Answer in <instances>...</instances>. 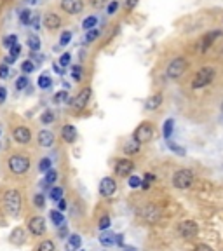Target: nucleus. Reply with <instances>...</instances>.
<instances>
[{
	"label": "nucleus",
	"instance_id": "obj_14",
	"mask_svg": "<svg viewBox=\"0 0 223 251\" xmlns=\"http://www.w3.org/2000/svg\"><path fill=\"white\" fill-rule=\"evenodd\" d=\"M42 23H44V28H46V30L56 31L59 26H61V18H59V14H56V12L49 11V12H46V16H44Z\"/></svg>",
	"mask_w": 223,
	"mask_h": 251
},
{
	"label": "nucleus",
	"instance_id": "obj_56",
	"mask_svg": "<svg viewBox=\"0 0 223 251\" xmlns=\"http://www.w3.org/2000/svg\"><path fill=\"white\" fill-rule=\"evenodd\" d=\"M136 4H138V0H127V2H125V9H127V11H131V9H133Z\"/></svg>",
	"mask_w": 223,
	"mask_h": 251
},
{
	"label": "nucleus",
	"instance_id": "obj_38",
	"mask_svg": "<svg viewBox=\"0 0 223 251\" xmlns=\"http://www.w3.org/2000/svg\"><path fill=\"white\" fill-rule=\"evenodd\" d=\"M9 75H11V68H9L7 63H2L0 65V80H7Z\"/></svg>",
	"mask_w": 223,
	"mask_h": 251
},
{
	"label": "nucleus",
	"instance_id": "obj_50",
	"mask_svg": "<svg viewBox=\"0 0 223 251\" xmlns=\"http://www.w3.org/2000/svg\"><path fill=\"white\" fill-rule=\"evenodd\" d=\"M117 9H119V2L117 0H112V2L108 4V7H106V12H108V14H115Z\"/></svg>",
	"mask_w": 223,
	"mask_h": 251
},
{
	"label": "nucleus",
	"instance_id": "obj_55",
	"mask_svg": "<svg viewBox=\"0 0 223 251\" xmlns=\"http://www.w3.org/2000/svg\"><path fill=\"white\" fill-rule=\"evenodd\" d=\"M58 209H59V211H61V213L65 211V209H67V201L63 199V197L58 201Z\"/></svg>",
	"mask_w": 223,
	"mask_h": 251
},
{
	"label": "nucleus",
	"instance_id": "obj_35",
	"mask_svg": "<svg viewBox=\"0 0 223 251\" xmlns=\"http://www.w3.org/2000/svg\"><path fill=\"white\" fill-rule=\"evenodd\" d=\"M51 168H52V161L49 159V157H44V159H40V162H39V171L40 173H47Z\"/></svg>",
	"mask_w": 223,
	"mask_h": 251
},
{
	"label": "nucleus",
	"instance_id": "obj_1",
	"mask_svg": "<svg viewBox=\"0 0 223 251\" xmlns=\"http://www.w3.org/2000/svg\"><path fill=\"white\" fill-rule=\"evenodd\" d=\"M2 206H4V211L9 216H12V218L20 216L21 208H23V197H21L20 190L7 188L4 192V196H2Z\"/></svg>",
	"mask_w": 223,
	"mask_h": 251
},
{
	"label": "nucleus",
	"instance_id": "obj_15",
	"mask_svg": "<svg viewBox=\"0 0 223 251\" xmlns=\"http://www.w3.org/2000/svg\"><path fill=\"white\" fill-rule=\"evenodd\" d=\"M54 133L49 129H42L39 131V134H37V143H39L42 149H51L52 145H54Z\"/></svg>",
	"mask_w": 223,
	"mask_h": 251
},
{
	"label": "nucleus",
	"instance_id": "obj_58",
	"mask_svg": "<svg viewBox=\"0 0 223 251\" xmlns=\"http://www.w3.org/2000/svg\"><path fill=\"white\" fill-rule=\"evenodd\" d=\"M67 234H68V232H67V227L59 228V237H61V239H63V237H65V235H67Z\"/></svg>",
	"mask_w": 223,
	"mask_h": 251
},
{
	"label": "nucleus",
	"instance_id": "obj_16",
	"mask_svg": "<svg viewBox=\"0 0 223 251\" xmlns=\"http://www.w3.org/2000/svg\"><path fill=\"white\" fill-rule=\"evenodd\" d=\"M25 241H26V230L23 227H16L9 235V243L14 246H21V244H25Z\"/></svg>",
	"mask_w": 223,
	"mask_h": 251
},
{
	"label": "nucleus",
	"instance_id": "obj_19",
	"mask_svg": "<svg viewBox=\"0 0 223 251\" xmlns=\"http://www.w3.org/2000/svg\"><path fill=\"white\" fill-rule=\"evenodd\" d=\"M161 105H162V94H153V96H150V98L147 100L145 110L152 112V110H157Z\"/></svg>",
	"mask_w": 223,
	"mask_h": 251
},
{
	"label": "nucleus",
	"instance_id": "obj_11",
	"mask_svg": "<svg viewBox=\"0 0 223 251\" xmlns=\"http://www.w3.org/2000/svg\"><path fill=\"white\" fill-rule=\"evenodd\" d=\"M59 5H61V9L67 14H80V12L84 11V0H61L59 2Z\"/></svg>",
	"mask_w": 223,
	"mask_h": 251
},
{
	"label": "nucleus",
	"instance_id": "obj_4",
	"mask_svg": "<svg viewBox=\"0 0 223 251\" xmlns=\"http://www.w3.org/2000/svg\"><path fill=\"white\" fill-rule=\"evenodd\" d=\"M194 173L190 169H178L174 175H173V185L180 190H185V188H190L194 185Z\"/></svg>",
	"mask_w": 223,
	"mask_h": 251
},
{
	"label": "nucleus",
	"instance_id": "obj_18",
	"mask_svg": "<svg viewBox=\"0 0 223 251\" xmlns=\"http://www.w3.org/2000/svg\"><path fill=\"white\" fill-rule=\"evenodd\" d=\"M61 138L67 143H74L77 140V127L74 124H65L61 127Z\"/></svg>",
	"mask_w": 223,
	"mask_h": 251
},
{
	"label": "nucleus",
	"instance_id": "obj_24",
	"mask_svg": "<svg viewBox=\"0 0 223 251\" xmlns=\"http://www.w3.org/2000/svg\"><path fill=\"white\" fill-rule=\"evenodd\" d=\"M37 84H39L40 89L46 91V89H49V87L52 86V78L49 77V75H47V74H42V75H40V77H39V80H37Z\"/></svg>",
	"mask_w": 223,
	"mask_h": 251
},
{
	"label": "nucleus",
	"instance_id": "obj_26",
	"mask_svg": "<svg viewBox=\"0 0 223 251\" xmlns=\"http://www.w3.org/2000/svg\"><path fill=\"white\" fill-rule=\"evenodd\" d=\"M173 129H174V121H173V119H168V121L164 122V127H162V133H164L166 140H171Z\"/></svg>",
	"mask_w": 223,
	"mask_h": 251
},
{
	"label": "nucleus",
	"instance_id": "obj_33",
	"mask_svg": "<svg viewBox=\"0 0 223 251\" xmlns=\"http://www.w3.org/2000/svg\"><path fill=\"white\" fill-rule=\"evenodd\" d=\"M99 243L103 244V246H114L115 244V235L114 234H101V237H99Z\"/></svg>",
	"mask_w": 223,
	"mask_h": 251
},
{
	"label": "nucleus",
	"instance_id": "obj_43",
	"mask_svg": "<svg viewBox=\"0 0 223 251\" xmlns=\"http://www.w3.org/2000/svg\"><path fill=\"white\" fill-rule=\"evenodd\" d=\"M72 40V31H63L61 37H59V46H68Z\"/></svg>",
	"mask_w": 223,
	"mask_h": 251
},
{
	"label": "nucleus",
	"instance_id": "obj_6",
	"mask_svg": "<svg viewBox=\"0 0 223 251\" xmlns=\"http://www.w3.org/2000/svg\"><path fill=\"white\" fill-rule=\"evenodd\" d=\"M153 134H155V129H153V126L150 124V122H141V124L138 126L136 129H134L133 138L136 141H140V143H147V141L152 140Z\"/></svg>",
	"mask_w": 223,
	"mask_h": 251
},
{
	"label": "nucleus",
	"instance_id": "obj_51",
	"mask_svg": "<svg viewBox=\"0 0 223 251\" xmlns=\"http://www.w3.org/2000/svg\"><path fill=\"white\" fill-rule=\"evenodd\" d=\"M129 187L131 188L141 187V178L140 176H129Z\"/></svg>",
	"mask_w": 223,
	"mask_h": 251
},
{
	"label": "nucleus",
	"instance_id": "obj_23",
	"mask_svg": "<svg viewBox=\"0 0 223 251\" xmlns=\"http://www.w3.org/2000/svg\"><path fill=\"white\" fill-rule=\"evenodd\" d=\"M26 44H28V47H30L31 51H39L40 46H42V42H40L39 35H35V33H30V35H28Z\"/></svg>",
	"mask_w": 223,
	"mask_h": 251
},
{
	"label": "nucleus",
	"instance_id": "obj_7",
	"mask_svg": "<svg viewBox=\"0 0 223 251\" xmlns=\"http://www.w3.org/2000/svg\"><path fill=\"white\" fill-rule=\"evenodd\" d=\"M91 96H93V89L91 87H84V89H80V93L75 96L74 100H70L72 106H74L75 110H84L87 106V103H89Z\"/></svg>",
	"mask_w": 223,
	"mask_h": 251
},
{
	"label": "nucleus",
	"instance_id": "obj_42",
	"mask_svg": "<svg viewBox=\"0 0 223 251\" xmlns=\"http://www.w3.org/2000/svg\"><path fill=\"white\" fill-rule=\"evenodd\" d=\"M33 204H35L39 209H44V206H46V197H44L42 194H35V196H33Z\"/></svg>",
	"mask_w": 223,
	"mask_h": 251
},
{
	"label": "nucleus",
	"instance_id": "obj_13",
	"mask_svg": "<svg viewBox=\"0 0 223 251\" xmlns=\"http://www.w3.org/2000/svg\"><path fill=\"white\" fill-rule=\"evenodd\" d=\"M115 190H117V181H115L114 178L105 176L99 181V194H101L103 197H112L115 194Z\"/></svg>",
	"mask_w": 223,
	"mask_h": 251
},
{
	"label": "nucleus",
	"instance_id": "obj_54",
	"mask_svg": "<svg viewBox=\"0 0 223 251\" xmlns=\"http://www.w3.org/2000/svg\"><path fill=\"white\" fill-rule=\"evenodd\" d=\"M194 251H213L211 246H208V244H197L196 248H194Z\"/></svg>",
	"mask_w": 223,
	"mask_h": 251
},
{
	"label": "nucleus",
	"instance_id": "obj_32",
	"mask_svg": "<svg viewBox=\"0 0 223 251\" xmlns=\"http://www.w3.org/2000/svg\"><path fill=\"white\" fill-rule=\"evenodd\" d=\"M31 14H33V12H31L30 9H23V11L20 12V23L25 25V26H28V25H30V20H31Z\"/></svg>",
	"mask_w": 223,
	"mask_h": 251
},
{
	"label": "nucleus",
	"instance_id": "obj_28",
	"mask_svg": "<svg viewBox=\"0 0 223 251\" xmlns=\"http://www.w3.org/2000/svg\"><path fill=\"white\" fill-rule=\"evenodd\" d=\"M56 180H58V173H56L54 169H49V171L46 173V180H44V185H46V187H51V185H54Z\"/></svg>",
	"mask_w": 223,
	"mask_h": 251
},
{
	"label": "nucleus",
	"instance_id": "obj_29",
	"mask_svg": "<svg viewBox=\"0 0 223 251\" xmlns=\"http://www.w3.org/2000/svg\"><path fill=\"white\" fill-rule=\"evenodd\" d=\"M49 216H51V222L56 225V227H61V225L65 224V218H63L61 211H51L49 213Z\"/></svg>",
	"mask_w": 223,
	"mask_h": 251
},
{
	"label": "nucleus",
	"instance_id": "obj_31",
	"mask_svg": "<svg viewBox=\"0 0 223 251\" xmlns=\"http://www.w3.org/2000/svg\"><path fill=\"white\" fill-rule=\"evenodd\" d=\"M37 251H56V244L51 239H46L37 246Z\"/></svg>",
	"mask_w": 223,
	"mask_h": 251
},
{
	"label": "nucleus",
	"instance_id": "obj_30",
	"mask_svg": "<svg viewBox=\"0 0 223 251\" xmlns=\"http://www.w3.org/2000/svg\"><path fill=\"white\" fill-rule=\"evenodd\" d=\"M98 26V18L96 16H89V18H86V20L82 21V28L84 30H91V28H96Z\"/></svg>",
	"mask_w": 223,
	"mask_h": 251
},
{
	"label": "nucleus",
	"instance_id": "obj_25",
	"mask_svg": "<svg viewBox=\"0 0 223 251\" xmlns=\"http://www.w3.org/2000/svg\"><path fill=\"white\" fill-rule=\"evenodd\" d=\"M54 119H56V115H54V112H52V110H46V112H42V115H40V122H42L44 126L52 124V122H54Z\"/></svg>",
	"mask_w": 223,
	"mask_h": 251
},
{
	"label": "nucleus",
	"instance_id": "obj_48",
	"mask_svg": "<svg viewBox=\"0 0 223 251\" xmlns=\"http://www.w3.org/2000/svg\"><path fill=\"white\" fill-rule=\"evenodd\" d=\"M153 181H155V176H153V175H150V173H147L145 178L141 180V185H143V187H145V188H149L150 185L153 183Z\"/></svg>",
	"mask_w": 223,
	"mask_h": 251
},
{
	"label": "nucleus",
	"instance_id": "obj_37",
	"mask_svg": "<svg viewBox=\"0 0 223 251\" xmlns=\"http://www.w3.org/2000/svg\"><path fill=\"white\" fill-rule=\"evenodd\" d=\"M14 44H18V37H16L14 33H11V35L4 37V42H2V46H4L5 49H11Z\"/></svg>",
	"mask_w": 223,
	"mask_h": 251
},
{
	"label": "nucleus",
	"instance_id": "obj_40",
	"mask_svg": "<svg viewBox=\"0 0 223 251\" xmlns=\"http://www.w3.org/2000/svg\"><path fill=\"white\" fill-rule=\"evenodd\" d=\"M49 197H51L52 201H59L63 197V188L61 187H52L51 192H49Z\"/></svg>",
	"mask_w": 223,
	"mask_h": 251
},
{
	"label": "nucleus",
	"instance_id": "obj_59",
	"mask_svg": "<svg viewBox=\"0 0 223 251\" xmlns=\"http://www.w3.org/2000/svg\"><path fill=\"white\" fill-rule=\"evenodd\" d=\"M30 2H31V4H39L40 0H30Z\"/></svg>",
	"mask_w": 223,
	"mask_h": 251
},
{
	"label": "nucleus",
	"instance_id": "obj_9",
	"mask_svg": "<svg viewBox=\"0 0 223 251\" xmlns=\"http://www.w3.org/2000/svg\"><path fill=\"white\" fill-rule=\"evenodd\" d=\"M178 232H180V235L185 237V239H192V237H196L199 234V225L194 220H185V222L180 224V227H178Z\"/></svg>",
	"mask_w": 223,
	"mask_h": 251
},
{
	"label": "nucleus",
	"instance_id": "obj_5",
	"mask_svg": "<svg viewBox=\"0 0 223 251\" xmlns=\"http://www.w3.org/2000/svg\"><path fill=\"white\" fill-rule=\"evenodd\" d=\"M187 67H188L187 59H185L183 56H178V58H174V59H173V61L168 65V70H166V75H168L169 78H180L181 75L185 74Z\"/></svg>",
	"mask_w": 223,
	"mask_h": 251
},
{
	"label": "nucleus",
	"instance_id": "obj_57",
	"mask_svg": "<svg viewBox=\"0 0 223 251\" xmlns=\"http://www.w3.org/2000/svg\"><path fill=\"white\" fill-rule=\"evenodd\" d=\"M52 68H54V72H56V74H59V75H63V74H65V70H63V68L59 67L58 63H54V65H52Z\"/></svg>",
	"mask_w": 223,
	"mask_h": 251
},
{
	"label": "nucleus",
	"instance_id": "obj_17",
	"mask_svg": "<svg viewBox=\"0 0 223 251\" xmlns=\"http://www.w3.org/2000/svg\"><path fill=\"white\" fill-rule=\"evenodd\" d=\"M223 35V30H215V31H209L208 35L204 37L202 39V44H200V51L202 52H206L209 49V47L213 46V42H215L218 37H222Z\"/></svg>",
	"mask_w": 223,
	"mask_h": 251
},
{
	"label": "nucleus",
	"instance_id": "obj_60",
	"mask_svg": "<svg viewBox=\"0 0 223 251\" xmlns=\"http://www.w3.org/2000/svg\"><path fill=\"white\" fill-rule=\"evenodd\" d=\"M222 112H223V103H222Z\"/></svg>",
	"mask_w": 223,
	"mask_h": 251
},
{
	"label": "nucleus",
	"instance_id": "obj_8",
	"mask_svg": "<svg viewBox=\"0 0 223 251\" xmlns=\"http://www.w3.org/2000/svg\"><path fill=\"white\" fill-rule=\"evenodd\" d=\"M26 227L31 235L40 237V235L46 234V220H44L42 216H31V218L28 220Z\"/></svg>",
	"mask_w": 223,
	"mask_h": 251
},
{
	"label": "nucleus",
	"instance_id": "obj_47",
	"mask_svg": "<svg viewBox=\"0 0 223 251\" xmlns=\"http://www.w3.org/2000/svg\"><path fill=\"white\" fill-rule=\"evenodd\" d=\"M40 16L39 14H31V20H30V25L28 26H31V28H35V30H40Z\"/></svg>",
	"mask_w": 223,
	"mask_h": 251
},
{
	"label": "nucleus",
	"instance_id": "obj_27",
	"mask_svg": "<svg viewBox=\"0 0 223 251\" xmlns=\"http://www.w3.org/2000/svg\"><path fill=\"white\" fill-rule=\"evenodd\" d=\"M28 84H30V78L26 77V75H21V77H18L16 78V84H14V87L18 91H25L28 87Z\"/></svg>",
	"mask_w": 223,
	"mask_h": 251
},
{
	"label": "nucleus",
	"instance_id": "obj_53",
	"mask_svg": "<svg viewBox=\"0 0 223 251\" xmlns=\"http://www.w3.org/2000/svg\"><path fill=\"white\" fill-rule=\"evenodd\" d=\"M7 100V87H4V86H0V105Z\"/></svg>",
	"mask_w": 223,
	"mask_h": 251
},
{
	"label": "nucleus",
	"instance_id": "obj_34",
	"mask_svg": "<svg viewBox=\"0 0 223 251\" xmlns=\"http://www.w3.org/2000/svg\"><path fill=\"white\" fill-rule=\"evenodd\" d=\"M98 37H99V30H98V28H91V30H87L84 42H86V44H91V42H94V40L98 39Z\"/></svg>",
	"mask_w": 223,
	"mask_h": 251
},
{
	"label": "nucleus",
	"instance_id": "obj_44",
	"mask_svg": "<svg viewBox=\"0 0 223 251\" xmlns=\"http://www.w3.org/2000/svg\"><path fill=\"white\" fill-rule=\"evenodd\" d=\"M166 143H168V147L173 150L174 153H178V155H185V149H181V147H178L176 143H173L171 140H166Z\"/></svg>",
	"mask_w": 223,
	"mask_h": 251
},
{
	"label": "nucleus",
	"instance_id": "obj_2",
	"mask_svg": "<svg viewBox=\"0 0 223 251\" xmlns=\"http://www.w3.org/2000/svg\"><path fill=\"white\" fill-rule=\"evenodd\" d=\"M9 171L16 176H21V175H26L31 168V161L30 157L25 155V153H12L7 161Z\"/></svg>",
	"mask_w": 223,
	"mask_h": 251
},
{
	"label": "nucleus",
	"instance_id": "obj_21",
	"mask_svg": "<svg viewBox=\"0 0 223 251\" xmlns=\"http://www.w3.org/2000/svg\"><path fill=\"white\" fill-rule=\"evenodd\" d=\"M143 216H145L147 222H157L159 220V209L155 208V206H147L145 209H143Z\"/></svg>",
	"mask_w": 223,
	"mask_h": 251
},
{
	"label": "nucleus",
	"instance_id": "obj_52",
	"mask_svg": "<svg viewBox=\"0 0 223 251\" xmlns=\"http://www.w3.org/2000/svg\"><path fill=\"white\" fill-rule=\"evenodd\" d=\"M105 4H106V0H89V5H91V7H94V9L103 7Z\"/></svg>",
	"mask_w": 223,
	"mask_h": 251
},
{
	"label": "nucleus",
	"instance_id": "obj_46",
	"mask_svg": "<svg viewBox=\"0 0 223 251\" xmlns=\"http://www.w3.org/2000/svg\"><path fill=\"white\" fill-rule=\"evenodd\" d=\"M72 77H74L75 80H80V78H82V67H80V65H74V67H72Z\"/></svg>",
	"mask_w": 223,
	"mask_h": 251
},
{
	"label": "nucleus",
	"instance_id": "obj_10",
	"mask_svg": "<svg viewBox=\"0 0 223 251\" xmlns=\"http://www.w3.org/2000/svg\"><path fill=\"white\" fill-rule=\"evenodd\" d=\"M12 140L20 145H28L31 141V131L28 129L26 126H18L12 129Z\"/></svg>",
	"mask_w": 223,
	"mask_h": 251
},
{
	"label": "nucleus",
	"instance_id": "obj_22",
	"mask_svg": "<svg viewBox=\"0 0 223 251\" xmlns=\"http://www.w3.org/2000/svg\"><path fill=\"white\" fill-rule=\"evenodd\" d=\"M80 243H82V239H80V235L78 234H72L70 237H68V243H67V251H75L80 248Z\"/></svg>",
	"mask_w": 223,
	"mask_h": 251
},
{
	"label": "nucleus",
	"instance_id": "obj_20",
	"mask_svg": "<svg viewBox=\"0 0 223 251\" xmlns=\"http://www.w3.org/2000/svg\"><path fill=\"white\" fill-rule=\"evenodd\" d=\"M140 149H141V143L133 138V140H129L124 145V153H127V155H136V153L140 152Z\"/></svg>",
	"mask_w": 223,
	"mask_h": 251
},
{
	"label": "nucleus",
	"instance_id": "obj_45",
	"mask_svg": "<svg viewBox=\"0 0 223 251\" xmlns=\"http://www.w3.org/2000/svg\"><path fill=\"white\" fill-rule=\"evenodd\" d=\"M20 54H21V44H14V46L9 49V56H11L12 59H18Z\"/></svg>",
	"mask_w": 223,
	"mask_h": 251
},
{
	"label": "nucleus",
	"instance_id": "obj_41",
	"mask_svg": "<svg viewBox=\"0 0 223 251\" xmlns=\"http://www.w3.org/2000/svg\"><path fill=\"white\" fill-rule=\"evenodd\" d=\"M70 100V96H68L67 91H59V93L54 94V103H63V101H67Z\"/></svg>",
	"mask_w": 223,
	"mask_h": 251
},
{
	"label": "nucleus",
	"instance_id": "obj_12",
	"mask_svg": "<svg viewBox=\"0 0 223 251\" xmlns=\"http://www.w3.org/2000/svg\"><path fill=\"white\" fill-rule=\"evenodd\" d=\"M133 169H134V162L131 161V159H119L117 162H115V175L117 176H122V178H125V176H129L131 173H133Z\"/></svg>",
	"mask_w": 223,
	"mask_h": 251
},
{
	"label": "nucleus",
	"instance_id": "obj_39",
	"mask_svg": "<svg viewBox=\"0 0 223 251\" xmlns=\"http://www.w3.org/2000/svg\"><path fill=\"white\" fill-rule=\"evenodd\" d=\"M70 61H72V54L70 52H63L61 56H59V67L61 68H65V67H68V65H70Z\"/></svg>",
	"mask_w": 223,
	"mask_h": 251
},
{
	"label": "nucleus",
	"instance_id": "obj_49",
	"mask_svg": "<svg viewBox=\"0 0 223 251\" xmlns=\"http://www.w3.org/2000/svg\"><path fill=\"white\" fill-rule=\"evenodd\" d=\"M98 227L101 228V230H106V228L110 227V216L108 215H105V216H101V218H99Z\"/></svg>",
	"mask_w": 223,
	"mask_h": 251
},
{
	"label": "nucleus",
	"instance_id": "obj_3",
	"mask_svg": "<svg viewBox=\"0 0 223 251\" xmlns=\"http://www.w3.org/2000/svg\"><path fill=\"white\" fill-rule=\"evenodd\" d=\"M215 78V68L213 67H202L192 78V87L194 89H202V87L209 86Z\"/></svg>",
	"mask_w": 223,
	"mask_h": 251
},
{
	"label": "nucleus",
	"instance_id": "obj_36",
	"mask_svg": "<svg viewBox=\"0 0 223 251\" xmlns=\"http://www.w3.org/2000/svg\"><path fill=\"white\" fill-rule=\"evenodd\" d=\"M33 70H35V63L31 61V59H25V61L21 63V72H23L25 75L31 74Z\"/></svg>",
	"mask_w": 223,
	"mask_h": 251
}]
</instances>
